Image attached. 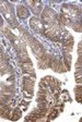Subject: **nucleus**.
I'll list each match as a JSON object with an SVG mask.
<instances>
[{
    "instance_id": "ddd939ff",
    "label": "nucleus",
    "mask_w": 82,
    "mask_h": 122,
    "mask_svg": "<svg viewBox=\"0 0 82 122\" xmlns=\"http://www.w3.org/2000/svg\"><path fill=\"white\" fill-rule=\"evenodd\" d=\"M18 59L20 62H31V59L28 58V55L26 50L18 51Z\"/></svg>"
},
{
    "instance_id": "0eeeda50",
    "label": "nucleus",
    "mask_w": 82,
    "mask_h": 122,
    "mask_svg": "<svg viewBox=\"0 0 82 122\" xmlns=\"http://www.w3.org/2000/svg\"><path fill=\"white\" fill-rule=\"evenodd\" d=\"M30 25H31V27L33 28L35 32L43 34L44 26H43V24L41 23V21H39L37 18H35V16H34V18H32L31 20H30Z\"/></svg>"
},
{
    "instance_id": "2eb2a0df",
    "label": "nucleus",
    "mask_w": 82,
    "mask_h": 122,
    "mask_svg": "<svg viewBox=\"0 0 82 122\" xmlns=\"http://www.w3.org/2000/svg\"><path fill=\"white\" fill-rule=\"evenodd\" d=\"M34 83H35V77L33 76H25L23 79V84L25 85H34Z\"/></svg>"
},
{
    "instance_id": "f257e3e1",
    "label": "nucleus",
    "mask_w": 82,
    "mask_h": 122,
    "mask_svg": "<svg viewBox=\"0 0 82 122\" xmlns=\"http://www.w3.org/2000/svg\"><path fill=\"white\" fill-rule=\"evenodd\" d=\"M80 13H81V10L78 7H74V5H62V14L70 21H73V20L78 21V16L80 15Z\"/></svg>"
},
{
    "instance_id": "7ed1b4c3",
    "label": "nucleus",
    "mask_w": 82,
    "mask_h": 122,
    "mask_svg": "<svg viewBox=\"0 0 82 122\" xmlns=\"http://www.w3.org/2000/svg\"><path fill=\"white\" fill-rule=\"evenodd\" d=\"M3 15H5V18L7 19V21L9 22V24L11 25V27H18L19 26L18 22H16V15H14V13H13L12 5H11L10 3H9V5L5 10Z\"/></svg>"
},
{
    "instance_id": "f03ea898",
    "label": "nucleus",
    "mask_w": 82,
    "mask_h": 122,
    "mask_svg": "<svg viewBox=\"0 0 82 122\" xmlns=\"http://www.w3.org/2000/svg\"><path fill=\"white\" fill-rule=\"evenodd\" d=\"M41 15H42V19H43L45 24H51V23H54L55 20L57 19V13L55 12L53 9H50V8L44 9V10L42 11Z\"/></svg>"
},
{
    "instance_id": "6e6552de",
    "label": "nucleus",
    "mask_w": 82,
    "mask_h": 122,
    "mask_svg": "<svg viewBox=\"0 0 82 122\" xmlns=\"http://www.w3.org/2000/svg\"><path fill=\"white\" fill-rule=\"evenodd\" d=\"M26 5L31 7L32 11H33V13L35 15H39L42 13V11H43V5L38 1H27Z\"/></svg>"
},
{
    "instance_id": "9b49d317",
    "label": "nucleus",
    "mask_w": 82,
    "mask_h": 122,
    "mask_svg": "<svg viewBox=\"0 0 82 122\" xmlns=\"http://www.w3.org/2000/svg\"><path fill=\"white\" fill-rule=\"evenodd\" d=\"M11 41H12V45H13V47L16 48V51L25 50L26 45H25V44H24L22 41H21V39H18L16 37H14Z\"/></svg>"
},
{
    "instance_id": "1a4fd4ad",
    "label": "nucleus",
    "mask_w": 82,
    "mask_h": 122,
    "mask_svg": "<svg viewBox=\"0 0 82 122\" xmlns=\"http://www.w3.org/2000/svg\"><path fill=\"white\" fill-rule=\"evenodd\" d=\"M9 73H13L12 66L9 64L8 61L0 60V74L1 75H5V74H9Z\"/></svg>"
},
{
    "instance_id": "aec40b11",
    "label": "nucleus",
    "mask_w": 82,
    "mask_h": 122,
    "mask_svg": "<svg viewBox=\"0 0 82 122\" xmlns=\"http://www.w3.org/2000/svg\"><path fill=\"white\" fill-rule=\"evenodd\" d=\"M74 92H76V98H77V102H81V86H77Z\"/></svg>"
},
{
    "instance_id": "a211bd4d",
    "label": "nucleus",
    "mask_w": 82,
    "mask_h": 122,
    "mask_svg": "<svg viewBox=\"0 0 82 122\" xmlns=\"http://www.w3.org/2000/svg\"><path fill=\"white\" fill-rule=\"evenodd\" d=\"M68 71V69L66 68V66L64 64V62H59V66H58V69H57V71L56 72H58V73H64V72H67Z\"/></svg>"
},
{
    "instance_id": "412c9836",
    "label": "nucleus",
    "mask_w": 82,
    "mask_h": 122,
    "mask_svg": "<svg viewBox=\"0 0 82 122\" xmlns=\"http://www.w3.org/2000/svg\"><path fill=\"white\" fill-rule=\"evenodd\" d=\"M9 5V2H5V1H0V12H5V10L7 9V7Z\"/></svg>"
},
{
    "instance_id": "4468645a",
    "label": "nucleus",
    "mask_w": 82,
    "mask_h": 122,
    "mask_svg": "<svg viewBox=\"0 0 82 122\" xmlns=\"http://www.w3.org/2000/svg\"><path fill=\"white\" fill-rule=\"evenodd\" d=\"M59 62L60 61L56 58H53L50 61V64H49V68H51L54 71H57V69H58V66H59Z\"/></svg>"
},
{
    "instance_id": "9d476101",
    "label": "nucleus",
    "mask_w": 82,
    "mask_h": 122,
    "mask_svg": "<svg viewBox=\"0 0 82 122\" xmlns=\"http://www.w3.org/2000/svg\"><path fill=\"white\" fill-rule=\"evenodd\" d=\"M11 109L10 107L7 105H1L0 106V117L5 118V119H11Z\"/></svg>"
},
{
    "instance_id": "6ab92c4d",
    "label": "nucleus",
    "mask_w": 82,
    "mask_h": 122,
    "mask_svg": "<svg viewBox=\"0 0 82 122\" xmlns=\"http://www.w3.org/2000/svg\"><path fill=\"white\" fill-rule=\"evenodd\" d=\"M71 27L73 28L74 30H77V32H81V23H80V21H76V22H72Z\"/></svg>"
},
{
    "instance_id": "5701e85b",
    "label": "nucleus",
    "mask_w": 82,
    "mask_h": 122,
    "mask_svg": "<svg viewBox=\"0 0 82 122\" xmlns=\"http://www.w3.org/2000/svg\"><path fill=\"white\" fill-rule=\"evenodd\" d=\"M2 25H3V21H2V18L0 16V27H1Z\"/></svg>"
},
{
    "instance_id": "423d86ee",
    "label": "nucleus",
    "mask_w": 82,
    "mask_h": 122,
    "mask_svg": "<svg viewBox=\"0 0 82 122\" xmlns=\"http://www.w3.org/2000/svg\"><path fill=\"white\" fill-rule=\"evenodd\" d=\"M18 28L20 30V38H21V41H23L25 45H30V44H31V41H33L34 38L32 37V36L28 34L27 30H24L23 27H21V26H18Z\"/></svg>"
},
{
    "instance_id": "20e7f679",
    "label": "nucleus",
    "mask_w": 82,
    "mask_h": 122,
    "mask_svg": "<svg viewBox=\"0 0 82 122\" xmlns=\"http://www.w3.org/2000/svg\"><path fill=\"white\" fill-rule=\"evenodd\" d=\"M30 45H31L32 50H33L34 55L37 57V59H41L42 57L46 53V51H45V49H44L43 45H42L38 41H36L35 38H34L33 41H31V44H30Z\"/></svg>"
},
{
    "instance_id": "f8f14e48",
    "label": "nucleus",
    "mask_w": 82,
    "mask_h": 122,
    "mask_svg": "<svg viewBox=\"0 0 82 122\" xmlns=\"http://www.w3.org/2000/svg\"><path fill=\"white\" fill-rule=\"evenodd\" d=\"M16 11H18V16L21 19H26L30 14L28 12V9L25 7V5H19L16 8Z\"/></svg>"
},
{
    "instance_id": "39448f33",
    "label": "nucleus",
    "mask_w": 82,
    "mask_h": 122,
    "mask_svg": "<svg viewBox=\"0 0 82 122\" xmlns=\"http://www.w3.org/2000/svg\"><path fill=\"white\" fill-rule=\"evenodd\" d=\"M2 88H1V96H5L9 98H12V96L14 95V85H10V84H3Z\"/></svg>"
},
{
    "instance_id": "b1692460",
    "label": "nucleus",
    "mask_w": 82,
    "mask_h": 122,
    "mask_svg": "<svg viewBox=\"0 0 82 122\" xmlns=\"http://www.w3.org/2000/svg\"><path fill=\"white\" fill-rule=\"evenodd\" d=\"M2 55H3V52L1 51V48H0V59H1V57H2Z\"/></svg>"
},
{
    "instance_id": "4be33fe9",
    "label": "nucleus",
    "mask_w": 82,
    "mask_h": 122,
    "mask_svg": "<svg viewBox=\"0 0 82 122\" xmlns=\"http://www.w3.org/2000/svg\"><path fill=\"white\" fill-rule=\"evenodd\" d=\"M78 53H79V56H81V43H79V49H78Z\"/></svg>"
},
{
    "instance_id": "f3484780",
    "label": "nucleus",
    "mask_w": 82,
    "mask_h": 122,
    "mask_svg": "<svg viewBox=\"0 0 82 122\" xmlns=\"http://www.w3.org/2000/svg\"><path fill=\"white\" fill-rule=\"evenodd\" d=\"M20 66L22 68V71H24V70H31V69H33V66H32V61H31V62H20Z\"/></svg>"
},
{
    "instance_id": "dca6fc26",
    "label": "nucleus",
    "mask_w": 82,
    "mask_h": 122,
    "mask_svg": "<svg viewBox=\"0 0 82 122\" xmlns=\"http://www.w3.org/2000/svg\"><path fill=\"white\" fill-rule=\"evenodd\" d=\"M20 118H21V110L16 108V109L13 110L12 114H11V120H14V121H16V120L20 119Z\"/></svg>"
}]
</instances>
